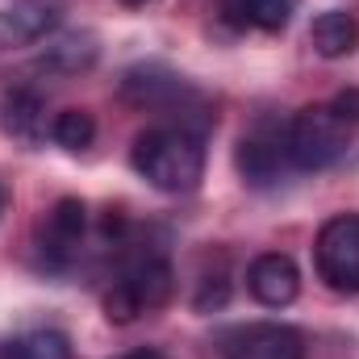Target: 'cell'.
Returning <instances> with one entry per match:
<instances>
[{"label": "cell", "mask_w": 359, "mask_h": 359, "mask_svg": "<svg viewBox=\"0 0 359 359\" xmlns=\"http://www.w3.org/2000/svg\"><path fill=\"white\" fill-rule=\"evenodd\" d=\"M4 201H8V192H4V184H0V213H4Z\"/></svg>", "instance_id": "cell-17"}, {"label": "cell", "mask_w": 359, "mask_h": 359, "mask_svg": "<svg viewBox=\"0 0 359 359\" xmlns=\"http://www.w3.org/2000/svg\"><path fill=\"white\" fill-rule=\"evenodd\" d=\"M226 359H305V339L284 322H255L230 334Z\"/></svg>", "instance_id": "cell-5"}, {"label": "cell", "mask_w": 359, "mask_h": 359, "mask_svg": "<svg viewBox=\"0 0 359 359\" xmlns=\"http://www.w3.org/2000/svg\"><path fill=\"white\" fill-rule=\"evenodd\" d=\"M238 172L251 184H271L280 176V151L264 138H243L238 142Z\"/></svg>", "instance_id": "cell-12"}, {"label": "cell", "mask_w": 359, "mask_h": 359, "mask_svg": "<svg viewBox=\"0 0 359 359\" xmlns=\"http://www.w3.org/2000/svg\"><path fill=\"white\" fill-rule=\"evenodd\" d=\"M42 100H38V92L29 88H13L4 92V100H0V130L13 138V142H38V134H42Z\"/></svg>", "instance_id": "cell-10"}, {"label": "cell", "mask_w": 359, "mask_h": 359, "mask_svg": "<svg viewBox=\"0 0 359 359\" xmlns=\"http://www.w3.org/2000/svg\"><path fill=\"white\" fill-rule=\"evenodd\" d=\"M230 13L243 25H255L264 34H276V29H284L292 21L297 0H230Z\"/></svg>", "instance_id": "cell-11"}, {"label": "cell", "mask_w": 359, "mask_h": 359, "mask_svg": "<svg viewBox=\"0 0 359 359\" xmlns=\"http://www.w3.org/2000/svg\"><path fill=\"white\" fill-rule=\"evenodd\" d=\"M92 59H96L92 38H63L59 46H50V63L63 67V72H80V67H88Z\"/></svg>", "instance_id": "cell-15"}, {"label": "cell", "mask_w": 359, "mask_h": 359, "mask_svg": "<svg viewBox=\"0 0 359 359\" xmlns=\"http://www.w3.org/2000/svg\"><path fill=\"white\" fill-rule=\"evenodd\" d=\"M247 288H251V297H255L259 305L284 309V305H292L297 292H301V271H297V264H292L288 255L268 251V255H259V259L247 268Z\"/></svg>", "instance_id": "cell-6"}, {"label": "cell", "mask_w": 359, "mask_h": 359, "mask_svg": "<svg viewBox=\"0 0 359 359\" xmlns=\"http://www.w3.org/2000/svg\"><path fill=\"white\" fill-rule=\"evenodd\" d=\"M309 42H313V50H318L322 59H343V55H351V50L359 46L355 17L343 13V8H326V13H318L313 25H309Z\"/></svg>", "instance_id": "cell-9"}, {"label": "cell", "mask_w": 359, "mask_h": 359, "mask_svg": "<svg viewBox=\"0 0 359 359\" xmlns=\"http://www.w3.org/2000/svg\"><path fill=\"white\" fill-rule=\"evenodd\" d=\"M313 259H318V276L330 288L359 292V217L355 213H339V217H330L318 230Z\"/></svg>", "instance_id": "cell-4"}, {"label": "cell", "mask_w": 359, "mask_h": 359, "mask_svg": "<svg viewBox=\"0 0 359 359\" xmlns=\"http://www.w3.org/2000/svg\"><path fill=\"white\" fill-rule=\"evenodd\" d=\"M50 134H55V142H59L63 151H88L92 138H96V121H92L88 109H63V113L55 117Z\"/></svg>", "instance_id": "cell-13"}, {"label": "cell", "mask_w": 359, "mask_h": 359, "mask_svg": "<svg viewBox=\"0 0 359 359\" xmlns=\"http://www.w3.org/2000/svg\"><path fill=\"white\" fill-rule=\"evenodd\" d=\"M134 172L159 192H188L205 172V147L188 130H147L134 142Z\"/></svg>", "instance_id": "cell-1"}, {"label": "cell", "mask_w": 359, "mask_h": 359, "mask_svg": "<svg viewBox=\"0 0 359 359\" xmlns=\"http://www.w3.org/2000/svg\"><path fill=\"white\" fill-rule=\"evenodd\" d=\"M117 359H163V355H159V351H147V347H142V351H130V355H117Z\"/></svg>", "instance_id": "cell-16"}, {"label": "cell", "mask_w": 359, "mask_h": 359, "mask_svg": "<svg viewBox=\"0 0 359 359\" xmlns=\"http://www.w3.org/2000/svg\"><path fill=\"white\" fill-rule=\"evenodd\" d=\"M55 21H59V8L46 4V0H21V4H8V8H0V46H25V42H38Z\"/></svg>", "instance_id": "cell-8"}, {"label": "cell", "mask_w": 359, "mask_h": 359, "mask_svg": "<svg viewBox=\"0 0 359 359\" xmlns=\"http://www.w3.org/2000/svg\"><path fill=\"white\" fill-rule=\"evenodd\" d=\"M126 4H147V0H126Z\"/></svg>", "instance_id": "cell-18"}, {"label": "cell", "mask_w": 359, "mask_h": 359, "mask_svg": "<svg viewBox=\"0 0 359 359\" xmlns=\"http://www.w3.org/2000/svg\"><path fill=\"white\" fill-rule=\"evenodd\" d=\"M172 288H176L172 264L159 259V255H147V259L130 264V268L121 271V280L104 292V318L117 322V326H126V322H134V318L168 305Z\"/></svg>", "instance_id": "cell-3"}, {"label": "cell", "mask_w": 359, "mask_h": 359, "mask_svg": "<svg viewBox=\"0 0 359 359\" xmlns=\"http://www.w3.org/2000/svg\"><path fill=\"white\" fill-rule=\"evenodd\" d=\"M8 359H72V343L59 330H29L13 343Z\"/></svg>", "instance_id": "cell-14"}, {"label": "cell", "mask_w": 359, "mask_h": 359, "mask_svg": "<svg viewBox=\"0 0 359 359\" xmlns=\"http://www.w3.org/2000/svg\"><path fill=\"white\" fill-rule=\"evenodd\" d=\"M351 134H355V121H347L334 100L326 104H309L301 109L292 121H288V134H284V155L292 168L301 172H322L330 163H339L351 147Z\"/></svg>", "instance_id": "cell-2"}, {"label": "cell", "mask_w": 359, "mask_h": 359, "mask_svg": "<svg viewBox=\"0 0 359 359\" xmlns=\"http://www.w3.org/2000/svg\"><path fill=\"white\" fill-rule=\"evenodd\" d=\"M84 226H88V209L84 201L67 196L50 209V222H46V234H42V255L50 268H63L76 259V247L84 238Z\"/></svg>", "instance_id": "cell-7"}]
</instances>
